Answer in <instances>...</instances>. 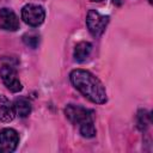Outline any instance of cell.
<instances>
[{
    "mask_svg": "<svg viewBox=\"0 0 153 153\" xmlns=\"http://www.w3.org/2000/svg\"><path fill=\"white\" fill-rule=\"evenodd\" d=\"M73 86L88 100L96 104L106 102V91L102 81L91 72L85 69H74L69 74Z\"/></svg>",
    "mask_w": 153,
    "mask_h": 153,
    "instance_id": "1",
    "label": "cell"
},
{
    "mask_svg": "<svg viewBox=\"0 0 153 153\" xmlns=\"http://www.w3.org/2000/svg\"><path fill=\"white\" fill-rule=\"evenodd\" d=\"M109 24V16H104L96 10H90L86 16V26L94 37L100 36Z\"/></svg>",
    "mask_w": 153,
    "mask_h": 153,
    "instance_id": "2",
    "label": "cell"
},
{
    "mask_svg": "<svg viewBox=\"0 0 153 153\" xmlns=\"http://www.w3.org/2000/svg\"><path fill=\"white\" fill-rule=\"evenodd\" d=\"M65 114L66 117L73 123V124H78L79 127L88 123V122H93V111L86 108H82L80 105H74V104H69L65 108Z\"/></svg>",
    "mask_w": 153,
    "mask_h": 153,
    "instance_id": "3",
    "label": "cell"
},
{
    "mask_svg": "<svg viewBox=\"0 0 153 153\" xmlns=\"http://www.w3.org/2000/svg\"><path fill=\"white\" fill-rule=\"evenodd\" d=\"M45 18L44 8L36 4H26L22 8V19L27 25L36 27L39 26Z\"/></svg>",
    "mask_w": 153,
    "mask_h": 153,
    "instance_id": "4",
    "label": "cell"
},
{
    "mask_svg": "<svg viewBox=\"0 0 153 153\" xmlns=\"http://www.w3.org/2000/svg\"><path fill=\"white\" fill-rule=\"evenodd\" d=\"M19 142L18 133L12 128H6L0 131V153L13 152Z\"/></svg>",
    "mask_w": 153,
    "mask_h": 153,
    "instance_id": "5",
    "label": "cell"
},
{
    "mask_svg": "<svg viewBox=\"0 0 153 153\" xmlns=\"http://www.w3.org/2000/svg\"><path fill=\"white\" fill-rule=\"evenodd\" d=\"M0 76H1V80L5 84V86L11 92L22 91L23 86L18 79V75H17V72L14 71V68H12L11 66H7V65L2 66L0 68Z\"/></svg>",
    "mask_w": 153,
    "mask_h": 153,
    "instance_id": "6",
    "label": "cell"
},
{
    "mask_svg": "<svg viewBox=\"0 0 153 153\" xmlns=\"http://www.w3.org/2000/svg\"><path fill=\"white\" fill-rule=\"evenodd\" d=\"M0 27L6 31H16L19 27V19L12 10L6 7L0 10Z\"/></svg>",
    "mask_w": 153,
    "mask_h": 153,
    "instance_id": "7",
    "label": "cell"
},
{
    "mask_svg": "<svg viewBox=\"0 0 153 153\" xmlns=\"http://www.w3.org/2000/svg\"><path fill=\"white\" fill-rule=\"evenodd\" d=\"M14 116H16V109L13 103L8 98L0 96V122L4 123L11 122L13 121Z\"/></svg>",
    "mask_w": 153,
    "mask_h": 153,
    "instance_id": "8",
    "label": "cell"
},
{
    "mask_svg": "<svg viewBox=\"0 0 153 153\" xmlns=\"http://www.w3.org/2000/svg\"><path fill=\"white\" fill-rule=\"evenodd\" d=\"M91 50H92V44L90 42H86V41H82V42H79L75 48H74V59L75 61L78 62H84L88 55L91 54Z\"/></svg>",
    "mask_w": 153,
    "mask_h": 153,
    "instance_id": "9",
    "label": "cell"
},
{
    "mask_svg": "<svg viewBox=\"0 0 153 153\" xmlns=\"http://www.w3.org/2000/svg\"><path fill=\"white\" fill-rule=\"evenodd\" d=\"M13 105H14V109H16V114L19 117L24 118V117L29 116L30 112H31V103L26 98H24V97L16 98Z\"/></svg>",
    "mask_w": 153,
    "mask_h": 153,
    "instance_id": "10",
    "label": "cell"
},
{
    "mask_svg": "<svg viewBox=\"0 0 153 153\" xmlns=\"http://www.w3.org/2000/svg\"><path fill=\"white\" fill-rule=\"evenodd\" d=\"M79 130H80V134L84 137H93L96 135V128H94L93 122H88V123H85V124L80 126Z\"/></svg>",
    "mask_w": 153,
    "mask_h": 153,
    "instance_id": "11",
    "label": "cell"
},
{
    "mask_svg": "<svg viewBox=\"0 0 153 153\" xmlns=\"http://www.w3.org/2000/svg\"><path fill=\"white\" fill-rule=\"evenodd\" d=\"M23 41L26 45H29L31 48H37V45L39 43V36L35 32H27L23 36Z\"/></svg>",
    "mask_w": 153,
    "mask_h": 153,
    "instance_id": "12",
    "label": "cell"
},
{
    "mask_svg": "<svg viewBox=\"0 0 153 153\" xmlns=\"http://www.w3.org/2000/svg\"><path fill=\"white\" fill-rule=\"evenodd\" d=\"M148 124H149V115L145 110L139 111V114H137V127H139V129L143 130Z\"/></svg>",
    "mask_w": 153,
    "mask_h": 153,
    "instance_id": "13",
    "label": "cell"
},
{
    "mask_svg": "<svg viewBox=\"0 0 153 153\" xmlns=\"http://www.w3.org/2000/svg\"><path fill=\"white\" fill-rule=\"evenodd\" d=\"M91 1H96V2H99V1H103V0H91Z\"/></svg>",
    "mask_w": 153,
    "mask_h": 153,
    "instance_id": "14",
    "label": "cell"
},
{
    "mask_svg": "<svg viewBox=\"0 0 153 153\" xmlns=\"http://www.w3.org/2000/svg\"><path fill=\"white\" fill-rule=\"evenodd\" d=\"M148 2H152V0H148Z\"/></svg>",
    "mask_w": 153,
    "mask_h": 153,
    "instance_id": "15",
    "label": "cell"
}]
</instances>
